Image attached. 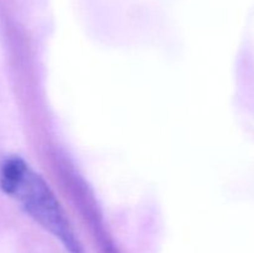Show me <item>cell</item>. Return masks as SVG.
Here are the masks:
<instances>
[{"label": "cell", "instance_id": "6da1fadb", "mask_svg": "<svg viewBox=\"0 0 254 253\" xmlns=\"http://www.w3.org/2000/svg\"><path fill=\"white\" fill-rule=\"evenodd\" d=\"M0 189L15 198L30 217L59 238L69 253H84L61 203L46 181L24 159L17 155L1 159Z\"/></svg>", "mask_w": 254, "mask_h": 253}]
</instances>
